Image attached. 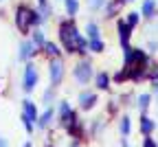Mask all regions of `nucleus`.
<instances>
[{"instance_id":"obj_1","label":"nucleus","mask_w":158,"mask_h":147,"mask_svg":"<svg viewBox=\"0 0 158 147\" xmlns=\"http://www.w3.org/2000/svg\"><path fill=\"white\" fill-rule=\"evenodd\" d=\"M59 42L64 44L66 53H79V55L88 53V42L79 35L73 20H66V22L59 24Z\"/></svg>"},{"instance_id":"obj_2","label":"nucleus","mask_w":158,"mask_h":147,"mask_svg":"<svg viewBox=\"0 0 158 147\" xmlns=\"http://www.w3.org/2000/svg\"><path fill=\"white\" fill-rule=\"evenodd\" d=\"M13 22H15V27H18L20 33H27L31 27H35V24L42 22V15H40L35 9L27 7V5H18L15 7V13H13Z\"/></svg>"},{"instance_id":"obj_3","label":"nucleus","mask_w":158,"mask_h":147,"mask_svg":"<svg viewBox=\"0 0 158 147\" xmlns=\"http://www.w3.org/2000/svg\"><path fill=\"white\" fill-rule=\"evenodd\" d=\"M48 77H51V88L59 86V81H62V77H64V61L59 57L48 61Z\"/></svg>"},{"instance_id":"obj_4","label":"nucleus","mask_w":158,"mask_h":147,"mask_svg":"<svg viewBox=\"0 0 158 147\" xmlns=\"http://www.w3.org/2000/svg\"><path fill=\"white\" fill-rule=\"evenodd\" d=\"M35 86H37V68L29 61L27 68H24V77H22V90L24 92H31Z\"/></svg>"},{"instance_id":"obj_5","label":"nucleus","mask_w":158,"mask_h":147,"mask_svg":"<svg viewBox=\"0 0 158 147\" xmlns=\"http://www.w3.org/2000/svg\"><path fill=\"white\" fill-rule=\"evenodd\" d=\"M57 116H59V123H62V128H68V125L77 119V114H75V110L70 108V103H68V101H62V103H59Z\"/></svg>"},{"instance_id":"obj_6","label":"nucleus","mask_w":158,"mask_h":147,"mask_svg":"<svg viewBox=\"0 0 158 147\" xmlns=\"http://www.w3.org/2000/svg\"><path fill=\"white\" fill-rule=\"evenodd\" d=\"M73 75H75V79L79 83H88L90 77H92V64L90 61H79L75 66V70H73Z\"/></svg>"},{"instance_id":"obj_7","label":"nucleus","mask_w":158,"mask_h":147,"mask_svg":"<svg viewBox=\"0 0 158 147\" xmlns=\"http://www.w3.org/2000/svg\"><path fill=\"white\" fill-rule=\"evenodd\" d=\"M37 51H40V46H35L33 42H22V44H20V53H18V57L22 59V61H27V59L33 57Z\"/></svg>"},{"instance_id":"obj_8","label":"nucleus","mask_w":158,"mask_h":147,"mask_svg":"<svg viewBox=\"0 0 158 147\" xmlns=\"http://www.w3.org/2000/svg\"><path fill=\"white\" fill-rule=\"evenodd\" d=\"M53 116H55V110H53V108L48 106V108H46V110H44L42 114H40V116H37V123H35V125H37V128H40V130H46V128H48V125L53 123Z\"/></svg>"},{"instance_id":"obj_9","label":"nucleus","mask_w":158,"mask_h":147,"mask_svg":"<svg viewBox=\"0 0 158 147\" xmlns=\"http://www.w3.org/2000/svg\"><path fill=\"white\" fill-rule=\"evenodd\" d=\"M22 114L29 116L33 123H37V116H40V114H37V106H35L31 99H24V101H22Z\"/></svg>"},{"instance_id":"obj_10","label":"nucleus","mask_w":158,"mask_h":147,"mask_svg":"<svg viewBox=\"0 0 158 147\" xmlns=\"http://www.w3.org/2000/svg\"><path fill=\"white\" fill-rule=\"evenodd\" d=\"M94 103H97V94H94V92L84 90L81 94H79V106H81V110H90V108H94Z\"/></svg>"},{"instance_id":"obj_11","label":"nucleus","mask_w":158,"mask_h":147,"mask_svg":"<svg viewBox=\"0 0 158 147\" xmlns=\"http://www.w3.org/2000/svg\"><path fill=\"white\" fill-rule=\"evenodd\" d=\"M130 35H132V27L125 22V20H121V22H118V37H121V44H123V48L127 46Z\"/></svg>"},{"instance_id":"obj_12","label":"nucleus","mask_w":158,"mask_h":147,"mask_svg":"<svg viewBox=\"0 0 158 147\" xmlns=\"http://www.w3.org/2000/svg\"><path fill=\"white\" fill-rule=\"evenodd\" d=\"M154 130H156V123H154L149 116L143 114V116H141V134H143V136H152Z\"/></svg>"},{"instance_id":"obj_13","label":"nucleus","mask_w":158,"mask_h":147,"mask_svg":"<svg viewBox=\"0 0 158 147\" xmlns=\"http://www.w3.org/2000/svg\"><path fill=\"white\" fill-rule=\"evenodd\" d=\"M42 51H44V53H46L48 57H53V59H55V57H59V55H62V51H59V46L55 44V42H46V44L42 46Z\"/></svg>"},{"instance_id":"obj_14","label":"nucleus","mask_w":158,"mask_h":147,"mask_svg":"<svg viewBox=\"0 0 158 147\" xmlns=\"http://www.w3.org/2000/svg\"><path fill=\"white\" fill-rule=\"evenodd\" d=\"M97 88L99 90H108L110 88V75L108 73H99L97 75Z\"/></svg>"},{"instance_id":"obj_15","label":"nucleus","mask_w":158,"mask_h":147,"mask_svg":"<svg viewBox=\"0 0 158 147\" xmlns=\"http://www.w3.org/2000/svg\"><path fill=\"white\" fill-rule=\"evenodd\" d=\"M118 130H121L123 138H127V136H130V132H132V123H130V116H123V119H121V123H118Z\"/></svg>"},{"instance_id":"obj_16","label":"nucleus","mask_w":158,"mask_h":147,"mask_svg":"<svg viewBox=\"0 0 158 147\" xmlns=\"http://www.w3.org/2000/svg\"><path fill=\"white\" fill-rule=\"evenodd\" d=\"M31 42H33L35 46H40V48H42V46L46 44V37H44V31H40V29H35V31H33V40H31Z\"/></svg>"},{"instance_id":"obj_17","label":"nucleus","mask_w":158,"mask_h":147,"mask_svg":"<svg viewBox=\"0 0 158 147\" xmlns=\"http://www.w3.org/2000/svg\"><path fill=\"white\" fill-rule=\"evenodd\" d=\"M64 5H66V13L68 15H75L79 11V0H64Z\"/></svg>"},{"instance_id":"obj_18","label":"nucleus","mask_w":158,"mask_h":147,"mask_svg":"<svg viewBox=\"0 0 158 147\" xmlns=\"http://www.w3.org/2000/svg\"><path fill=\"white\" fill-rule=\"evenodd\" d=\"M154 9H156L154 0H143V15L145 18H152L154 15Z\"/></svg>"},{"instance_id":"obj_19","label":"nucleus","mask_w":158,"mask_h":147,"mask_svg":"<svg viewBox=\"0 0 158 147\" xmlns=\"http://www.w3.org/2000/svg\"><path fill=\"white\" fill-rule=\"evenodd\" d=\"M88 48H90L92 53H101V51L106 48V44H103L101 40H90V42H88Z\"/></svg>"},{"instance_id":"obj_20","label":"nucleus","mask_w":158,"mask_h":147,"mask_svg":"<svg viewBox=\"0 0 158 147\" xmlns=\"http://www.w3.org/2000/svg\"><path fill=\"white\" fill-rule=\"evenodd\" d=\"M86 33H88V37H90V40H99V27H97L94 22H88Z\"/></svg>"},{"instance_id":"obj_21","label":"nucleus","mask_w":158,"mask_h":147,"mask_svg":"<svg viewBox=\"0 0 158 147\" xmlns=\"http://www.w3.org/2000/svg\"><path fill=\"white\" fill-rule=\"evenodd\" d=\"M138 108H141V112H145L149 108V94H141V97H138Z\"/></svg>"},{"instance_id":"obj_22","label":"nucleus","mask_w":158,"mask_h":147,"mask_svg":"<svg viewBox=\"0 0 158 147\" xmlns=\"http://www.w3.org/2000/svg\"><path fill=\"white\" fill-rule=\"evenodd\" d=\"M20 119H22V125H24V130H27V132L31 134V132L35 130V123H33V121H31L29 116H24V114H22V116H20Z\"/></svg>"},{"instance_id":"obj_23","label":"nucleus","mask_w":158,"mask_h":147,"mask_svg":"<svg viewBox=\"0 0 158 147\" xmlns=\"http://www.w3.org/2000/svg\"><path fill=\"white\" fill-rule=\"evenodd\" d=\"M118 7H121V2H116V0H114V2H110L108 5V9H106V13H108V18H112L116 11H118Z\"/></svg>"},{"instance_id":"obj_24","label":"nucleus","mask_w":158,"mask_h":147,"mask_svg":"<svg viewBox=\"0 0 158 147\" xmlns=\"http://www.w3.org/2000/svg\"><path fill=\"white\" fill-rule=\"evenodd\" d=\"M138 18H141L138 13H127V24H130V27H136V24H138Z\"/></svg>"},{"instance_id":"obj_25","label":"nucleus","mask_w":158,"mask_h":147,"mask_svg":"<svg viewBox=\"0 0 158 147\" xmlns=\"http://www.w3.org/2000/svg\"><path fill=\"white\" fill-rule=\"evenodd\" d=\"M88 5H90V9H101L106 5V0H88Z\"/></svg>"},{"instance_id":"obj_26","label":"nucleus","mask_w":158,"mask_h":147,"mask_svg":"<svg viewBox=\"0 0 158 147\" xmlns=\"http://www.w3.org/2000/svg\"><path fill=\"white\" fill-rule=\"evenodd\" d=\"M143 147H158V143H156L152 136H145V138H143Z\"/></svg>"},{"instance_id":"obj_27","label":"nucleus","mask_w":158,"mask_h":147,"mask_svg":"<svg viewBox=\"0 0 158 147\" xmlns=\"http://www.w3.org/2000/svg\"><path fill=\"white\" fill-rule=\"evenodd\" d=\"M114 79H116V81H123V79H127V70H121V73H116V75H114Z\"/></svg>"},{"instance_id":"obj_28","label":"nucleus","mask_w":158,"mask_h":147,"mask_svg":"<svg viewBox=\"0 0 158 147\" xmlns=\"http://www.w3.org/2000/svg\"><path fill=\"white\" fill-rule=\"evenodd\" d=\"M53 90H55V88H51V90H46V92H44V101H46V103H51V101H53Z\"/></svg>"},{"instance_id":"obj_29","label":"nucleus","mask_w":158,"mask_h":147,"mask_svg":"<svg viewBox=\"0 0 158 147\" xmlns=\"http://www.w3.org/2000/svg\"><path fill=\"white\" fill-rule=\"evenodd\" d=\"M0 147H9V143H7V138H2V136H0Z\"/></svg>"},{"instance_id":"obj_30","label":"nucleus","mask_w":158,"mask_h":147,"mask_svg":"<svg viewBox=\"0 0 158 147\" xmlns=\"http://www.w3.org/2000/svg\"><path fill=\"white\" fill-rule=\"evenodd\" d=\"M79 143L81 141H73V143H68V147H79Z\"/></svg>"},{"instance_id":"obj_31","label":"nucleus","mask_w":158,"mask_h":147,"mask_svg":"<svg viewBox=\"0 0 158 147\" xmlns=\"http://www.w3.org/2000/svg\"><path fill=\"white\" fill-rule=\"evenodd\" d=\"M121 147H130V143H127V141L123 138V141H121Z\"/></svg>"},{"instance_id":"obj_32","label":"nucleus","mask_w":158,"mask_h":147,"mask_svg":"<svg viewBox=\"0 0 158 147\" xmlns=\"http://www.w3.org/2000/svg\"><path fill=\"white\" fill-rule=\"evenodd\" d=\"M22 147H33V143H31V141H27V143H24Z\"/></svg>"},{"instance_id":"obj_33","label":"nucleus","mask_w":158,"mask_h":147,"mask_svg":"<svg viewBox=\"0 0 158 147\" xmlns=\"http://www.w3.org/2000/svg\"><path fill=\"white\" fill-rule=\"evenodd\" d=\"M37 2H40V7H44V5H46V0H37Z\"/></svg>"},{"instance_id":"obj_34","label":"nucleus","mask_w":158,"mask_h":147,"mask_svg":"<svg viewBox=\"0 0 158 147\" xmlns=\"http://www.w3.org/2000/svg\"><path fill=\"white\" fill-rule=\"evenodd\" d=\"M0 83H2V81H0Z\"/></svg>"}]
</instances>
